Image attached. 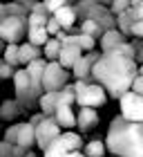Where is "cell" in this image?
I'll return each instance as SVG.
<instances>
[{
    "label": "cell",
    "mask_w": 143,
    "mask_h": 157,
    "mask_svg": "<svg viewBox=\"0 0 143 157\" xmlns=\"http://www.w3.org/2000/svg\"><path fill=\"white\" fill-rule=\"evenodd\" d=\"M139 76V65L134 59H127L119 47L107 49L101 54L96 65L92 67V83L101 85L107 97L121 99L125 92H130L132 81Z\"/></svg>",
    "instance_id": "obj_1"
},
{
    "label": "cell",
    "mask_w": 143,
    "mask_h": 157,
    "mask_svg": "<svg viewBox=\"0 0 143 157\" xmlns=\"http://www.w3.org/2000/svg\"><path fill=\"white\" fill-rule=\"evenodd\" d=\"M105 151L112 157H143V121L114 117L105 135Z\"/></svg>",
    "instance_id": "obj_2"
},
{
    "label": "cell",
    "mask_w": 143,
    "mask_h": 157,
    "mask_svg": "<svg viewBox=\"0 0 143 157\" xmlns=\"http://www.w3.org/2000/svg\"><path fill=\"white\" fill-rule=\"evenodd\" d=\"M74 9V16L81 20H92V23L101 25L105 32L110 29H116V18L110 13L105 2H96V0H78V2L72 5Z\"/></svg>",
    "instance_id": "obj_3"
},
{
    "label": "cell",
    "mask_w": 143,
    "mask_h": 157,
    "mask_svg": "<svg viewBox=\"0 0 143 157\" xmlns=\"http://www.w3.org/2000/svg\"><path fill=\"white\" fill-rule=\"evenodd\" d=\"M74 88V94H76V103L78 108H101V105L107 103V94L101 85L96 83H87V81H74L72 83Z\"/></svg>",
    "instance_id": "obj_4"
},
{
    "label": "cell",
    "mask_w": 143,
    "mask_h": 157,
    "mask_svg": "<svg viewBox=\"0 0 143 157\" xmlns=\"http://www.w3.org/2000/svg\"><path fill=\"white\" fill-rule=\"evenodd\" d=\"M13 92H16V101L23 105L25 110H34L36 105H38V94L34 92L31 83H29V76H27L25 67H18L16 72H13Z\"/></svg>",
    "instance_id": "obj_5"
},
{
    "label": "cell",
    "mask_w": 143,
    "mask_h": 157,
    "mask_svg": "<svg viewBox=\"0 0 143 157\" xmlns=\"http://www.w3.org/2000/svg\"><path fill=\"white\" fill-rule=\"evenodd\" d=\"M2 141H7V144H11V146H20V148H25V151H31L36 146V130L27 121H18V124H11L5 130Z\"/></svg>",
    "instance_id": "obj_6"
},
{
    "label": "cell",
    "mask_w": 143,
    "mask_h": 157,
    "mask_svg": "<svg viewBox=\"0 0 143 157\" xmlns=\"http://www.w3.org/2000/svg\"><path fill=\"white\" fill-rule=\"evenodd\" d=\"M27 36V18H16V16H5L0 20V38L5 45H18Z\"/></svg>",
    "instance_id": "obj_7"
},
{
    "label": "cell",
    "mask_w": 143,
    "mask_h": 157,
    "mask_svg": "<svg viewBox=\"0 0 143 157\" xmlns=\"http://www.w3.org/2000/svg\"><path fill=\"white\" fill-rule=\"evenodd\" d=\"M69 83V72L58 63H47L42 72V92H61Z\"/></svg>",
    "instance_id": "obj_8"
},
{
    "label": "cell",
    "mask_w": 143,
    "mask_h": 157,
    "mask_svg": "<svg viewBox=\"0 0 143 157\" xmlns=\"http://www.w3.org/2000/svg\"><path fill=\"white\" fill-rule=\"evenodd\" d=\"M121 105V115L125 121H143V97L134 94V92H125L123 97L119 99Z\"/></svg>",
    "instance_id": "obj_9"
},
{
    "label": "cell",
    "mask_w": 143,
    "mask_h": 157,
    "mask_svg": "<svg viewBox=\"0 0 143 157\" xmlns=\"http://www.w3.org/2000/svg\"><path fill=\"white\" fill-rule=\"evenodd\" d=\"M34 130H36V146H38L42 153H45L47 146L52 144V141H56V139L61 137V132H63L61 128H58V124H56L52 117H45L38 126L34 128Z\"/></svg>",
    "instance_id": "obj_10"
},
{
    "label": "cell",
    "mask_w": 143,
    "mask_h": 157,
    "mask_svg": "<svg viewBox=\"0 0 143 157\" xmlns=\"http://www.w3.org/2000/svg\"><path fill=\"white\" fill-rule=\"evenodd\" d=\"M81 56H83V52L76 45V36H69V34H67V38L61 43V54H58V61H56V63H58L63 70H67V72H69V70L74 67V63L81 59Z\"/></svg>",
    "instance_id": "obj_11"
},
{
    "label": "cell",
    "mask_w": 143,
    "mask_h": 157,
    "mask_svg": "<svg viewBox=\"0 0 143 157\" xmlns=\"http://www.w3.org/2000/svg\"><path fill=\"white\" fill-rule=\"evenodd\" d=\"M101 59V52H87V54H83L81 59H78L74 63V67H72V74H74L76 81H87L92 83V67L96 65V61Z\"/></svg>",
    "instance_id": "obj_12"
},
{
    "label": "cell",
    "mask_w": 143,
    "mask_h": 157,
    "mask_svg": "<svg viewBox=\"0 0 143 157\" xmlns=\"http://www.w3.org/2000/svg\"><path fill=\"white\" fill-rule=\"evenodd\" d=\"M127 32H130L132 38L143 40V0L130 2V9H127Z\"/></svg>",
    "instance_id": "obj_13"
},
{
    "label": "cell",
    "mask_w": 143,
    "mask_h": 157,
    "mask_svg": "<svg viewBox=\"0 0 143 157\" xmlns=\"http://www.w3.org/2000/svg\"><path fill=\"white\" fill-rule=\"evenodd\" d=\"M98 112L96 110H92V108H81L76 112V128L81 132H90V130H94V128L98 126Z\"/></svg>",
    "instance_id": "obj_14"
},
{
    "label": "cell",
    "mask_w": 143,
    "mask_h": 157,
    "mask_svg": "<svg viewBox=\"0 0 143 157\" xmlns=\"http://www.w3.org/2000/svg\"><path fill=\"white\" fill-rule=\"evenodd\" d=\"M52 119L58 124L61 130H72V128L76 126V112H74L72 105H58Z\"/></svg>",
    "instance_id": "obj_15"
},
{
    "label": "cell",
    "mask_w": 143,
    "mask_h": 157,
    "mask_svg": "<svg viewBox=\"0 0 143 157\" xmlns=\"http://www.w3.org/2000/svg\"><path fill=\"white\" fill-rule=\"evenodd\" d=\"M54 20L58 23L61 32H65V34H69L72 29H74L76 27V16H74V9H72V2H67L65 7H61V9L54 13Z\"/></svg>",
    "instance_id": "obj_16"
},
{
    "label": "cell",
    "mask_w": 143,
    "mask_h": 157,
    "mask_svg": "<svg viewBox=\"0 0 143 157\" xmlns=\"http://www.w3.org/2000/svg\"><path fill=\"white\" fill-rule=\"evenodd\" d=\"M23 115H27V110L16 101V99H5V101L0 103V119L2 121H16Z\"/></svg>",
    "instance_id": "obj_17"
},
{
    "label": "cell",
    "mask_w": 143,
    "mask_h": 157,
    "mask_svg": "<svg viewBox=\"0 0 143 157\" xmlns=\"http://www.w3.org/2000/svg\"><path fill=\"white\" fill-rule=\"evenodd\" d=\"M42 59V49L40 47H34L29 43H20L18 45V65H29L31 61H38Z\"/></svg>",
    "instance_id": "obj_18"
},
{
    "label": "cell",
    "mask_w": 143,
    "mask_h": 157,
    "mask_svg": "<svg viewBox=\"0 0 143 157\" xmlns=\"http://www.w3.org/2000/svg\"><path fill=\"white\" fill-rule=\"evenodd\" d=\"M123 43H127V38H125L119 29H110V32H105L103 36L98 38V45H101V54H103V52H107V49H114V47L123 45Z\"/></svg>",
    "instance_id": "obj_19"
},
{
    "label": "cell",
    "mask_w": 143,
    "mask_h": 157,
    "mask_svg": "<svg viewBox=\"0 0 143 157\" xmlns=\"http://www.w3.org/2000/svg\"><path fill=\"white\" fill-rule=\"evenodd\" d=\"M58 99L61 92H42V97L38 99V108L45 117H54L56 108H58Z\"/></svg>",
    "instance_id": "obj_20"
},
{
    "label": "cell",
    "mask_w": 143,
    "mask_h": 157,
    "mask_svg": "<svg viewBox=\"0 0 143 157\" xmlns=\"http://www.w3.org/2000/svg\"><path fill=\"white\" fill-rule=\"evenodd\" d=\"M42 157H85V155H83V151H67V148L56 139L47 146V151L42 153Z\"/></svg>",
    "instance_id": "obj_21"
},
{
    "label": "cell",
    "mask_w": 143,
    "mask_h": 157,
    "mask_svg": "<svg viewBox=\"0 0 143 157\" xmlns=\"http://www.w3.org/2000/svg\"><path fill=\"white\" fill-rule=\"evenodd\" d=\"M105 141L101 137H94V139H90L87 144L83 146V155L85 157H105Z\"/></svg>",
    "instance_id": "obj_22"
},
{
    "label": "cell",
    "mask_w": 143,
    "mask_h": 157,
    "mask_svg": "<svg viewBox=\"0 0 143 157\" xmlns=\"http://www.w3.org/2000/svg\"><path fill=\"white\" fill-rule=\"evenodd\" d=\"M58 54H61V43L56 38H49L45 45H42V59L47 63H56L58 61Z\"/></svg>",
    "instance_id": "obj_23"
},
{
    "label": "cell",
    "mask_w": 143,
    "mask_h": 157,
    "mask_svg": "<svg viewBox=\"0 0 143 157\" xmlns=\"http://www.w3.org/2000/svg\"><path fill=\"white\" fill-rule=\"evenodd\" d=\"M5 16H16V18H27L29 11L23 7V2H7L5 5Z\"/></svg>",
    "instance_id": "obj_24"
},
{
    "label": "cell",
    "mask_w": 143,
    "mask_h": 157,
    "mask_svg": "<svg viewBox=\"0 0 143 157\" xmlns=\"http://www.w3.org/2000/svg\"><path fill=\"white\" fill-rule=\"evenodd\" d=\"M2 61L7 63V65L18 70V45H7L5 52H2Z\"/></svg>",
    "instance_id": "obj_25"
},
{
    "label": "cell",
    "mask_w": 143,
    "mask_h": 157,
    "mask_svg": "<svg viewBox=\"0 0 143 157\" xmlns=\"http://www.w3.org/2000/svg\"><path fill=\"white\" fill-rule=\"evenodd\" d=\"M107 9H110V13L116 18L119 13H123V11L130 9V0H114V2H107Z\"/></svg>",
    "instance_id": "obj_26"
},
{
    "label": "cell",
    "mask_w": 143,
    "mask_h": 157,
    "mask_svg": "<svg viewBox=\"0 0 143 157\" xmlns=\"http://www.w3.org/2000/svg\"><path fill=\"white\" fill-rule=\"evenodd\" d=\"M132 45V49H134V61H137V65H143V40H139V38H132V40H127Z\"/></svg>",
    "instance_id": "obj_27"
},
{
    "label": "cell",
    "mask_w": 143,
    "mask_h": 157,
    "mask_svg": "<svg viewBox=\"0 0 143 157\" xmlns=\"http://www.w3.org/2000/svg\"><path fill=\"white\" fill-rule=\"evenodd\" d=\"M42 5H45V9H47L49 16H54V13L58 11L61 7H65V5H67V0H45Z\"/></svg>",
    "instance_id": "obj_28"
},
{
    "label": "cell",
    "mask_w": 143,
    "mask_h": 157,
    "mask_svg": "<svg viewBox=\"0 0 143 157\" xmlns=\"http://www.w3.org/2000/svg\"><path fill=\"white\" fill-rule=\"evenodd\" d=\"M13 72H16V67L7 65V63L2 61V56H0V81H7V78H11Z\"/></svg>",
    "instance_id": "obj_29"
},
{
    "label": "cell",
    "mask_w": 143,
    "mask_h": 157,
    "mask_svg": "<svg viewBox=\"0 0 143 157\" xmlns=\"http://www.w3.org/2000/svg\"><path fill=\"white\" fill-rule=\"evenodd\" d=\"M134 94H139V97H143V76H137L132 81V88H130Z\"/></svg>",
    "instance_id": "obj_30"
},
{
    "label": "cell",
    "mask_w": 143,
    "mask_h": 157,
    "mask_svg": "<svg viewBox=\"0 0 143 157\" xmlns=\"http://www.w3.org/2000/svg\"><path fill=\"white\" fill-rule=\"evenodd\" d=\"M29 13H40V16H49L42 2H31V7H29Z\"/></svg>",
    "instance_id": "obj_31"
},
{
    "label": "cell",
    "mask_w": 143,
    "mask_h": 157,
    "mask_svg": "<svg viewBox=\"0 0 143 157\" xmlns=\"http://www.w3.org/2000/svg\"><path fill=\"white\" fill-rule=\"evenodd\" d=\"M42 119H45V115H42V112H36V115H29V121H27V124H29L31 128H36Z\"/></svg>",
    "instance_id": "obj_32"
},
{
    "label": "cell",
    "mask_w": 143,
    "mask_h": 157,
    "mask_svg": "<svg viewBox=\"0 0 143 157\" xmlns=\"http://www.w3.org/2000/svg\"><path fill=\"white\" fill-rule=\"evenodd\" d=\"M0 157H11V144L0 139Z\"/></svg>",
    "instance_id": "obj_33"
},
{
    "label": "cell",
    "mask_w": 143,
    "mask_h": 157,
    "mask_svg": "<svg viewBox=\"0 0 143 157\" xmlns=\"http://www.w3.org/2000/svg\"><path fill=\"white\" fill-rule=\"evenodd\" d=\"M5 18V2H0V20Z\"/></svg>",
    "instance_id": "obj_34"
},
{
    "label": "cell",
    "mask_w": 143,
    "mask_h": 157,
    "mask_svg": "<svg viewBox=\"0 0 143 157\" xmlns=\"http://www.w3.org/2000/svg\"><path fill=\"white\" fill-rule=\"evenodd\" d=\"M25 157H38V153H36V151H27Z\"/></svg>",
    "instance_id": "obj_35"
},
{
    "label": "cell",
    "mask_w": 143,
    "mask_h": 157,
    "mask_svg": "<svg viewBox=\"0 0 143 157\" xmlns=\"http://www.w3.org/2000/svg\"><path fill=\"white\" fill-rule=\"evenodd\" d=\"M5 47H7V45H5V40H2V38H0V54H2V52H5Z\"/></svg>",
    "instance_id": "obj_36"
},
{
    "label": "cell",
    "mask_w": 143,
    "mask_h": 157,
    "mask_svg": "<svg viewBox=\"0 0 143 157\" xmlns=\"http://www.w3.org/2000/svg\"><path fill=\"white\" fill-rule=\"evenodd\" d=\"M139 76H143V65H139Z\"/></svg>",
    "instance_id": "obj_37"
},
{
    "label": "cell",
    "mask_w": 143,
    "mask_h": 157,
    "mask_svg": "<svg viewBox=\"0 0 143 157\" xmlns=\"http://www.w3.org/2000/svg\"><path fill=\"white\" fill-rule=\"evenodd\" d=\"M105 157H112V155H105Z\"/></svg>",
    "instance_id": "obj_38"
}]
</instances>
